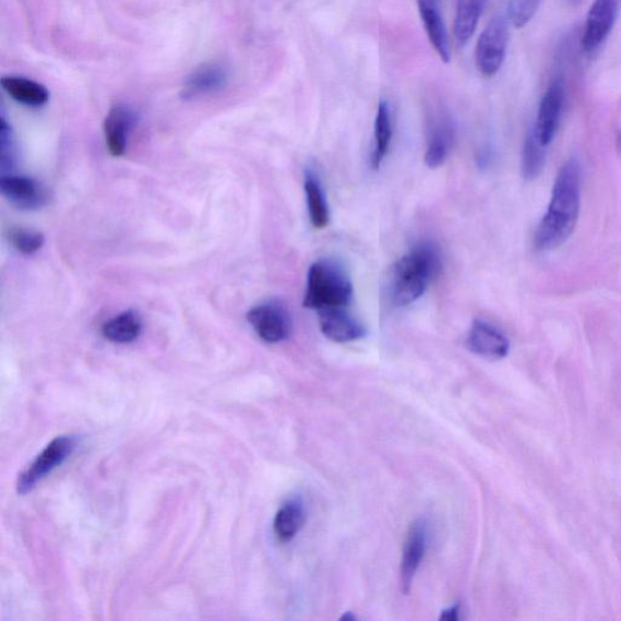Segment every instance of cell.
<instances>
[{
  "label": "cell",
  "instance_id": "6da1fadb",
  "mask_svg": "<svg viewBox=\"0 0 621 621\" xmlns=\"http://www.w3.org/2000/svg\"><path fill=\"white\" fill-rule=\"evenodd\" d=\"M581 179L577 162H566L554 181L548 212L534 236L538 250L559 248L574 232L581 212Z\"/></svg>",
  "mask_w": 621,
  "mask_h": 621
},
{
  "label": "cell",
  "instance_id": "7a4b0ae2",
  "mask_svg": "<svg viewBox=\"0 0 621 621\" xmlns=\"http://www.w3.org/2000/svg\"><path fill=\"white\" fill-rule=\"evenodd\" d=\"M442 255L438 244L419 242L392 266L389 274V298L395 307H408L420 299L430 283L442 271Z\"/></svg>",
  "mask_w": 621,
  "mask_h": 621
},
{
  "label": "cell",
  "instance_id": "3957f363",
  "mask_svg": "<svg viewBox=\"0 0 621 621\" xmlns=\"http://www.w3.org/2000/svg\"><path fill=\"white\" fill-rule=\"evenodd\" d=\"M353 299V282L342 266L331 260H320L310 267L304 308L315 311L348 308Z\"/></svg>",
  "mask_w": 621,
  "mask_h": 621
},
{
  "label": "cell",
  "instance_id": "277c9868",
  "mask_svg": "<svg viewBox=\"0 0 621 621\" xmlns=\"http://www.w3.org/2000/svg\"><path fill=\"white\" fill-rule=\"evenodd\" d=\"M509 46V24L497 16L483 29L476 46V64L479 72L492 79L503 68Z\"/></svg>",
  "mask_w": 621,
  "mask_h": 621
},
{
  "label": "cell",
  "instance_id": "5b68a950",
  "mask_svg": "<svg viewBox=\"0 0 621 621\" xmlns=\"http://www.w3.org/2000/svg\"><path fill=\"white\" fill-rule=\"evenodd\" d=\"M75 449V439L72 435H60L52 440L43 451L26 471L20 475L17 481V493L27 494L34 489L43 478H46L52 470H56Z\"/></svg>",
  "mask_w": 621,
  "mask_h": 621
},
{
  "label": "cell",
  "instance_id": "8992f818",
  "mask_svg": "<svg viewBox=\"0 0 621 621\" xmlns=\"http://www.w3.org/2000/svg\"><path fill=\"white\" fill-rule=\"evenodd\" d=\"M247 320L260 339L268 344L287 341L291 332L290 314L279 301L258 304L248 312Z\"/></svg>",
  "mask_w": 621,
  "mask_h": 621
},
{
  "label": "cell",
  "instance_id": "52a82bcc",
  "mask_svg": "<svg viewBox=\"0 0 621 621\" xmlns=\"http://www.w3.org/2000/svg\"><path fill=\"white\" fill-rule=\"evenodd\" d=\"M620 0H595L586 17L582 46L593 52L604 45L612 32Z\"/></svg>",
  "mask_w": 621,
  "mask_h": 621
},
{
  "label": "cell",
  "instance_id": "ba28073f",
  "mask_svg": "<svg viewBox=\"0 0 621 621\" xmlns=\"http://www.w3.org/2000/svg\"><path fill=\"white\" fill-rule=\"evenodd\" d=\"M564 103V88L560 80L553 81L547 93L544 94L539 105L536 129L534 135L539 143L547 147L558 133Z\"/></svg>",
  "mask_w": 621,
  "mask_h": 621
},
{
  "label": "cell",
  "instance_id": "9c48e42d",
  "mask_svg": "<svg viewBox=\"0 0 621 621\" xmlns=\"http://www.w3.org/2000/svg\"><path fill=\"white\" fill-rule=\"evenodd\" d=\"M4 198L20 210L35 211L48 203V191L35 179L23 176H5L0 180Z\"/></svg>",
  "mask_w": 621,
  "mask_h": 621
},
{
  "label": "cell",
  "instance_id": "30bf717a",
  "mask_svg": "<svg viewBox=\"0 0 621 621\" xmlns=\"http://www.w3.org/2000/svg\"><path fill=\"white\" fill-rule=\"evenodd\" d=\"M428 548V525L427 522L419 520L414 522L409 528L401 565L402 590L410 592L414 575H416L425 552Z\"/></svg>",
  "mask_w": 621,
  "mask_h": 621
},
{
  "label": "cell",
  "instance_id": "8fae6325",
  "mask_svg": "<svg viewBox=\"0 0 621 621\" xmlns=\"http://www.w3.org/2000/svg\"><path fill=\"white\" fill-rule=\"evenodd\" d=\"M230 73L225 64L210 62L194 70L183 84L182 97L187 100L199 99L206 95L220 92L225 88Z\"/></svg>",
  "mask_w": 621,
  "mask_h": 621
},
{
  "label": "cell",
  "instance_id": "7c38bea8",
  "mask_svg": "<svg viewBox=\"0 0 621 621\" xmlns=\"http://www.w3.org/2000/svg\"><path fill=\"white\" fill-rule=\"evenodd\" d=\"M347 308L326 309L319 311L320 329L325 337L334 343H351L366 336V329Z\"/></svg>",
  "mask_w": 621,
  "mask_h": 621
},
{
  "label": "cell",
  "instance_id": "4fadbf2b",
  "mask_svg": "<svg viewBox=\"0 0 621 621\" xmlns=\"http://www.w3.org/2000/svg\"><path fill=\"white\" fill-rule=\"evenodd\" d=\"M466 346L471 353L493 361L506 357L510 351L507 337L483 321L474 322L466 337Z\"/></svg>",
  "mask_w": 621,
  "mask_h": 621
},
{
  "label": "cell",
  "instance_id": "5bb4252c",
  "mask_svg": "<svg viewBox=\"0 0 621 621\" xmlns=\"http://www.w3.org/2000/svg\"><path fill=\"white\" fill-rule=\"evenodd\" d=\"M135 126V115L124 105L114 106L108 112L104 133L108 152L114 157H122L126 154L130 133Z\"/></svg>",
  "mask_w": 621,
  "mask_h": 621
},
{
  "label": "cell",
  "instance_id": "9a60e30c",
  "mask_svg": "<svg viewBox=\"0 0 621 621\" xmlns=\"http://www.w3.org/2000/svg\"><path fill=\"white\" fill-rule=\"evenodd\" d=\"M419 14L425 32L431 41L435 52L445 63L451 61V46L449 32L441 15V0H417Z\"/></svg>",
  "mask_w": 621,
  "mask_h": 621
},
{
  "label": "cell",
  "instance_id": "2e32d148",
  "mask_svg": "<svg viewBox=\"0 0 621 621\" xmlns=\"http://www.w3.org/2000/svg\"><path fill=\"white\" fill-rule=\"evenodd\" d=\"M454 144V127L451 118L440 115L434 118L429 132L425 163L431 169L439 168L449 158Z\"/></svg>",
  "mask_w": 621,
  "mask_h": 621
},
{
  "label": "cell",
  "instance_id": "e0dca14e",
  "mask_svg": "<svg viewBox=\"0 0 621 621\" xmlns=\"http://www.w3.org/2000/svg\"><path fill=\"white\" fill-rule=\"evenodd\" d=\"M5 93L20 104L28 107H41L49 101V92L45 85L16 75L2 79Z\"/></svg>",
  "mask_w": 621,
  "mask_h": 621
},
{
  "label": "cell",
  "instance_id": "ac0fdd59",
  "mask_svg": "<svg viewBox=\"0 0 621 621\" xmlns=\"http://www.w3.org/2000/svg\"><path fill=\"white\" fill-rule=\"evenodd\" d=\"M486 4L487 0H457L454 36L459 45H466L474 36Z\"/></svg>",
  "mask_w": 621,
  "mask_h": 621
},
{
  "label": "cell",
  "instance_id": "d6986e66",
  "mask_svg": "<svg viewBox=\"0 0 621 621\" xmlns=\"http://www.w3.org/2000/svg\"><path fill=\"white\" fill-rule=\"evenodd\" d=\"M143 332V321L135 311H126L103 325L106 341L115 344H129L138 339Z\"/></svg>",
  "mask_w": 621,
  "mask_h": 621
},
{
  "label": "cell",
  "instance_id": "ffe728a7",
  "mask_svg": "<svg viewBox=\"0 0 621 621\" xmlns=\"http://www.w3.org/2000/svg\"><path fill=\"white\" fill-rule=\"evenodd\" d=\"M394 135V124H392V114L387 101H380L375 118V146L370 157L373 169H379L381 163L389 154Z\"/></svg>",
  "mask_w": 621,
  "mask_h": 621
},
{
  "label": "cell",
  "instance_id": "44dd1931",
  "mask_svg": "<svg viewBox=\"0 0 621 621\" xmlns=\"http://www.w3.org/2000/svg\"><path fill=\"white\" fill-rule=\"evenodd\" d=\"M303 189L304 193H307L311 224L314 228L321 230V228L329 226L331 215L321 182L311 171H308L307 176H304Z\"/></svg>",
  "mask_w": 621,
  "mask_h": 621
},
{
  "label": "cell",
  "instance_id": "7402d4cb",
  "mask_svg": "<svg viewBox=\"0 0 621 621\" xmlns=\"http://www.w3.org/2000/svg\"><path fill=\"white\" fill-rule=\"evenodd\" d=\"M303 506L299 501L292 500L283 505L275 517L274 528L277 538L283 542H288L296 538L304 523Z\"/></svg>",
  "mask_w": 621,
  "mask_h": 621
},
{
  "label": "cell",
  "instance_id": "603a6c76",
  "mask_svg": "<svg viewBox=\"0 0 621 621\" xmlns=\"http://www.w3.org/2000/svg\"><path fill=\"white\" fill-rule=\"evenodd\" d=\"M544 148L537 136L533 132L529 133L522 156V172L525 179L534 180L540 176L545 163Z\"/></svg>",
  "mask_w": 621,
  "mask_h": 621
},
{
  "label": "cell",
  "instance_id": "cb8c5ba5",
  "mask_svg": "<svg viewBox=\"0 0 621 621\" xmlns=\"http://www.w3.org/2000/svg\"><path fill=\"white\" fill-rule=\"evenodd\" d=\"M541 0H510L509 15L515 27L522 28L537 14Z\"/></svg>",
  "mask_w": 621,
  "mask_h": 621
},
{
  "label": "cell",
  "instance_id": "d4e9b609",
  "mask_svg": "<svg viewBox=\"0 0 621 621\" xmlns=\"http://www.w3.org/2000/svg\"><path fill=\"white\" fill-rule=\"evenodd\" d=\"M46 238L37 231L15 230L10 234V242L19 250L20 253L31 255L38 252L45 246Z\"/></svg>",
  "mask_w": 621,
  "mask_h": 621
},
{
  "label": "cell",
  "instance_id": "484cf974",
  "mask_svg": "<svg viewBox=\"0 0 621 621\" xmlns=\"http://www.w3.org/2000/svg\"><path fill=\"white\" fill-rule=\"evenodd\" d=\"M459 605H456L450 609L444 610L443 614L441 616V619L444 620H457L459 619Z\"/></svg>",
  "mask_w": 621,
  "mask_h": 621
},
{
  "label": "cell",
  "instance_id": "4316f807",
  "mask_svg": "<svg viewBox=\"0 0 621 621\" xmlns=\"http://www.w3.org/2000/svg\"><path fill=\"white\" fill-rule=\"evenodd\" d=\"M582 2H583V0H570V3L573 5L581 4Z\"/></svg>",
  "mask_w": 621,
  "mask_h": 621
}]
</instances>
